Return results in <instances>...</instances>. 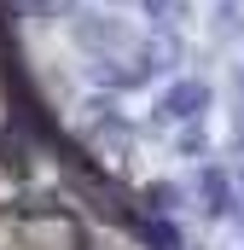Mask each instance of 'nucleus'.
<instances>
[{
    "mask_svg": "<svg viewBox=\"0 0 244 250\" xmlns=\"http://www.w3.org/2000/svg\"><path fill=\"white\" fill-rule=\"evenodd\" d=\"M203 105H209V87L203 82H175L169 99L157 105V117L163 123H192V117H203Z\"/></svg>",
    "mask_w": 244,
    "mask_h": 250,
    "instance_id": "nucleus-1",
    "label": "nucleus"
},
{
    "mask_svg": "<svg viewBox=\"0 0 244 250\" xmlns=\"http://www.w3.org/2000/svg\"><path fill=\"white\" fill-rule=\"evenodd\" d=\"M203 192H209V215H227L233 209V187H227L221 169H203Z\"/></svg>",
    "mask_w": 244,
    "mask_h": 250,
    "instance_id": "nucleus-2",
    "label": "nucleus"
},
{
    "mask_svg": "<svg viewBox=\"0 0 244 250\" xmlns=\"http://www.w3.org/2000/svg\"><path fill=\"white\" fill-rule=\"evenodd\" d=\"M181 151H186V157H203V128H186V134H181Z\"/></svg>",
    "mask_w": 244,
    "mask_h": 250,
    "instance_id": "nucleus-3",
    "label": "nucleus"
},
{
    "mask_svg": "<svg viewBox=\"0 0 244 250\" xmlns=\"http://www.w3.org/2000/svg\"><path fill=\"white\" fill-rule=\"evenodd\" d=\"M145 198H151V209H169V204H175V187H151Z\"/></svg>",
    "mask_w": 244,
    "mask_h": 250,
    "instance_id": "nucleus-4",
    "label": "nucleus"
}]
</instances>
